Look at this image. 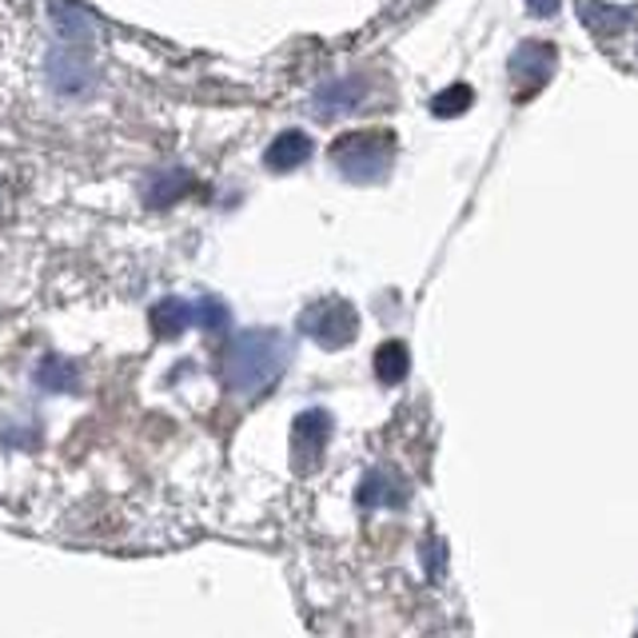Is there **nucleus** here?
Masks as SVG:
<instances>
[{
  "mask_svg": "<svg viewBox=\"0 0 638 638\" xmlns=\"http://www.w3.org/2000/svg\"><path fill=\"white\" fill-rule=\"evenodd\" d=\"M184 188H192L188 171H156L153 180L144 184V204L148 208H168L184 196Z\"/></svg>",
  "mask_w": 638,
  "mask_h": 638,
  "instance_id": "12",
  "label": "nucleus"
},
{
  "mask_svg": "<svg viewBox=\"0 0 638 638\" xmlns=\"http://www.w3.org/2000/svg\"><path fill=\"white\" fill-rule=\"evenodd\" d=\"M48 80L60 96H88L100 80L96 65L85 57V45H65L48 52Z\"/></svg>",
  "mask_w": 638,
  "mask_h": 638,
  "instance_id": "4",
  "label": "nucleus"
},
{
  "mask_svg": "<svg viewBox=\"0 0 638 638\" xmlns=\"http://www.w3.org/2000/svg\"><path fill=\"white\" fill-rule=\"evenodd\" d=\"M408 367H411V355L403 343H383L380 352H375V375H380V383H403Z\"/></svg>",
  "mask_w": 638,
  "mask_h": 638,
  "instance_id": "14",
  "label": "nucleus"
},
{
  "mask_svg": "<svg viewBox=\"0 0 638 638\" xmlns=\"http://www.w3.org/2000/svg\"><path fill=\"white\" fill-rule=\"evenodd\" d=\"M196 307V324L208 327V332H219V327H228V307L219 304V300L204 296L200 304H192Z\"/></svg>",
  "mask_w": 638,
  "mask_h": 638,
  "instance_id": "16",
  "label": "nucleus"
},
{
  "mask_svg": "<svg viewBox=\"0 0 638 638\" xmlns=\"http://www.w3.org/2000/svg\"><path fill=\"white\" fill-rule=\"evenodd\" d=\"M332 431H335V423L324 408H312L300 415L296 428H292V459H296V471H307L320 463Z\"/></svg>",
  "mask_w": 638,
  "mask_h": 638,
  "instance_id": "5",
  "label": "nucleus"
},
{
  "mask_svg": "<svg viewBox=\"0 0 638 638\" xmlns=\"http://www.w3.org/2000/svg\"><path fill=\"white\" fill-rule=\"evenodd\" d=\"M531 4V12H539V17H551L554 9H559V0H527Z\"/></svg>",
  "mask_w": 638,
  "mask_h": 638,
  "instance_id": "17",
  "label": "nucleus"
},
{
  "mask_svg": "<svg viewBox=\"0 0 638 638\" xmlns=\"http://www.w3.org/2000/svg\"><path fill=\"white\" fill-rule=\"evenodd\" d=\"M403 495H408V491H403V487L395 483V479L380 475V471H375V475L363 479V487H360V507H395V503H403Z\"/></svg>",
  "mask_w": 638,
  "mask_h": 638,
  "instance_id": "13",
  "label": "nucleus"
},
{
  "mask_svg": "<svg viewBox=\"0 0 638 638\" xmlns=\"http://www.w3.org/2000/svg\"><path fill=\"white\" fill-rule=\"evenodd\" d=\"M395 160L391 132H347L332 144V164L352 184H380Z\"/></svg>",
  "mask_w": 638,
  "mask_h": 638,
  "instance_id": "2",
  "label": "nucleus"
},
{
  "mask_svg": "<svg viewBox=\"0 0 638 638\" xmlns=\"http://www.w3.org/2000/svg\"><path fill=\"white\" fill-rule=\"evenodd\" d=\"M363 100V80L360 77H343V80H327L324 88H315L312 96V112L320 120H340L352 108H360Z\"/></svg>",
  "mask_w": 638,
  "mask_h": 638,
  "instance_id": "7",
  "label": "nucleus"
},
{
  "mask_svg": "<svg viewBox=\"0 0 638 638\" xmlns=\"http://www.w3.org/2000/svg\"><path fill=\"white\" fill-rule=\"evenodd\" d=\"M307 156H312V140H307V132L287 128V132H279L276 140L267 144L264 164H267V171H296Z\"/></svg>",
  "mask_w": 638,
  "mask_h": 638,
  "instance_id": "9",
  "label": "nucleus"
},
{
  "mask_svg": "<svg viewBox=\"0 0 638 638\" xmlns=\"http://www.w3.org/2000/svg\"><path fill=\"white\" fill-rule=\"evenodd\" d=\"M148 320H153V332L164 335V340H171V335H184L192 327V320H196V307L184 304V300L168 296L160 300V304L148 312Z\"/></svg>",
  "mask_w": 638,
  "mask_h": 638,
  "instance_id": "11",
  "label": "nucleus"
},
{
  "mask_svg": "<svg viewBox=\"0 0 638 638\" xmlns=\"http://www.w3.org/2000/svg\"><path fill=\"white\" fill-rule=\"evenodd\" d=\"M300 332L320 343V347H327V352H335V347H347L355 340L360 315H355V307L347 300H315L300 315Z\"/></svg>",
  "mask_w": 638,
  "mask_h": 638,
  "instance_id": "3",
  "label": "nucleus"
},
{
  "mask_svg": "<svg viewBox=\"0 0 638 638\" xmlns=\"http://www.w3.org/2000/svg\"><path fill=\"white\" fill-rule=\"evenodd\" d=\"M284 367H287L284 335L267 332V327H252V332L236 335V340L224 347L219 375H224L232 395L256 400V395H264V391L284 375Z\"/></svg>",
  "mask_w": 638,
  "mask_h": 638,
  "instance_id": "1",
  "label": "nucleus"
},
{
  "mask_svg": "<svg viewBox=\"0 0 638 638\" xmlns=\"http://www.w3.org/2000/svg\"><path fill=\"white\" fill-rule=\"evenodd\" d=\"M551 72H554V48L551 45H539V40H531V45H523L511 57V80L519 85V92H523V96L534 92V88L543 85Z\"/></svg>",
  "mask_w": 638,
  "mask_h": 638,
  "instance_id": "6",
  "label": "nucleus"
},
{
  "mask_svg": "<svg viewBox=\"0 0 638 638\" xmlns=\"http://www.w3.org/2000/svg\"><path fill=\"white\" fill-rule=\"evenodd\" d=\"M471 108V88L468 85H451L448 92H439L435 100H431V112L435 116H459Z\"/></svg>",
  "mask_w": 638,
  "mask_h": 638,
  "instance_id": "15",
  "label": "nucleus"
},
{
  "mask_svg": "<svg viewBox=\"0 0 638 638\" xmlns=\"http://www.w3.org/2000/svg\"><path fill=\"white\" fill-rule=\"evenodd\" d=\"M48 12H52V24H57L65 45H92V37H96L92 12H85L80 4H72V0H52Z\"/></svg>",
  "mask_w": 638,
  "mask_h": 638,
  "instance_id": "8",
  "label": "nucleus"
},
{
  "mask_svg": "<svg viewBox=\"0 0 638 638\" xmlns=\"http://www.w3.org/2000/svg\"><path fill=\"white\" fill-rule=\"evenodd\" d=\"M32 380H37V387L48 391V395H65V391H77L80 372H77V363L65 360V355H45V360L37 363Z\"/></svg>",
  "mask_w": 638,
  "mask_h": 638,
  "instance_id": "10",
  "label": "nucleus"
}]
</instances>
